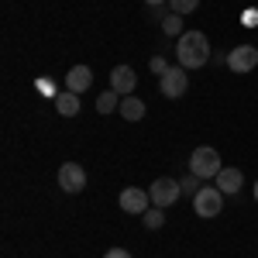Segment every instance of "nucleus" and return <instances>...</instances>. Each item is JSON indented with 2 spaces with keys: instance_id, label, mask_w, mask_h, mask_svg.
I'll use <instances>...</instances> for the list:
<instances>
[{
  "instance_id": "nucleus-12",
  "label": "nucleus",
  "mask_w": 258,
  "mask_h": 258,
  "mask_svg": "<svg viewBox=\"0 0 258 258\" xmlns=\"http://www.w3.org/2000/svg\"><path fill=\"white\" fill-rule=\"evenodd\" d=\"M55 110H59L62 117H76L80 114V93H73V90H66L55 97Z\"/></svg>"
},
{
  "instance_id": "nucleus-22",
  "label": "nucleus",
  "mask_w": 258,
  "mask_h": 258,
  "mask_svg": "<svg viewBox=\"0 0 258 258\" xmlns=\"http://www.w3.org/2000/svg\"><path fill=\"white\" fill-rule=\"evenodd\" d=\"M255 200H258V182H255Z\"/></svg>"
},
{
  "instance_id": "nucleus-3",
  "label": "nucleus",
  "mask_w": 258,
  "mask_h": 258,
  "mask_svg": "<svg viewBox=\"0 0 258 258\" xmlns=\"http://www.w3.org/2000/svg\"><path fill=\"white\" fill-rule=\"evenodd\" d=\"M220 207H224V193H220L217 186H203L197 197H193V210H197V217H203V220L217 217Z\"/></svg>"
},
{
  "instance_id": "nucleus-6",
  "label": "nucleus",
  "mask_w": 258,
  "mask_h": 258,
  "mask_svg": "<svg viewBox=\"0 0 258 258\" xmlns=\"http://www.w3.org/2000/svg\"><path fill=\"white\" fill-rule=\"evenodd\" d=\"M258 66V48L255 45H238L227 52V69L231 73H251Z\"/></svg>"
},
{
  "instance_id": "nucleus-15",
  "label": "nucleus",
  "mask_w": 258,
  "mask_h": 258,
  "mask_svg": "<svg viewBox=\"0 0 258 258\" xmlns=\"http://www.w3.org/2000/svg\"><path fill=\"white\" fill-rule=\"evenodd\" d=\"M141 224H145L148 231H159L162 224H165V214H162V207H155V210H145V214H141Z\"/></svg>"
},
{
  "instance_id": "nucleus-9",
  "label": "nucleus",
  "mask_w": 258,
  "mask_h": 258,
  "mask_svg": "<svg viewBox=\"0 0 258 258\" xmlns=\"http://www.w3.org/2000/svg\"><path fill=\"white\" fill-rule=\"evenodd\" d=\"M117 203H120V210H124V214H145V210H148V203H152V197H148L145 189H135V186H127V189L120 193Z\"/></svg>"
},
{
  "instance_id": "nucleus-7",
  "label": "nucleus",
  "mask_w": 258,
  "mask_h": 258,
  "mask_svg": "<svg viewBox=\"0 0 258 258\" xmlns=\"http://www.w3.org/2000/svg\"><path fill=\"white\" fill-rule=\"evenodd\" d=\"M59 186L66 193H83L86 189V169L76 162H62L59 165Z\"/></svg>"
},
{
  "instance_id": "nucleus-14",
  "label": "nucleus",
  "mask_w": 258,
  "mask_h": 258,
  "mask_svg": "<svg viewBox=\"0 0 258 258\" xmlns=\"http://www.w3.org/2000/svg\"><path fill=\"white\" fill-rule=\"evenodd\" d=\"M117 107H120V93H117V90L100 93V100H97V110H100V114H110V110H117Z\"/></svg>"
},
{
  "instance_id": "nucleus-1",
  "label": "nucleus",
  "mask_w": 258,
  "mask_h": 258,
  "mask_svg": "<svg viewBox=\"0 0 258 258\" xmlns=\"http://www.w3.org/2000/svg\"><path fill=\"white\" fill-rule=\"evenodd\" d=\"M176 59L182 69H200L210 62V41L203 31H182L176 41Z\"/></svg>"
},
{
  "instance_id": "nucleus-2",
  "label": "nucleus",
  "mask_w": 258,
  "mask_h": 258,
  "mask_svg": "<svg viewBox=\"0 0 258 258\" xmlns=\"http://www.w3.org/2000/svg\"><path fill=\"white\" fill-rule=\"evenodd\" d=\"M224 169L220 165V155H217V148H197L193 155H189V172L200 179H217V172Z\"/></svg>"
},
{
  "instance_id": "nucleus-11",
  "label": "nucleus",
  "mask_w": 258,
  "mask_h": 258,
  "mask_svg": "<svg viewBox=\"0 0 258 258\" xmlns=\"http://www.w3.org/2000/svg\"><path fill=\"white\" fill-rule=\"evenodd\" d=\"M90 83H93V73H90V66H73V69L66 73V90H73V93H83V90H90Z\"/></svg>"
},
{
  "instance_id": "nucleus-8",
  "label": "nucleus",
  "mask_w": 258,
  "mask_h": 258,
  "mask_svg": "<svg viewBox=\"0 0 258 258\" xmlns=\"http://www.w3.org/2000/svg\"><path fill=\"white\" fill-rule=\"evenodd\" d=\"M135 86H138V76H135L131 66H114L110 69V90H117L120 97H131Z\"/></svg>"
},
{
  "instance_id": "nucleus-19",
  "label": "nucleus",
  "mask_w": 258,
  "mask_h": 258,
  "mask_svg": "<svg viewBox=\"0 0 258 258\" xmlns=\"http://www.w3.org/2000/svg\"><path fill=\"white\" fill-rule=\"evenodd\" d=\"M148 66H152V73H155V76H165V73H169V69H172V66H169V62L162 59V55H155V59L148 62Z\"/></svg>"
},
{
  "instance_id": "nucleus-13",
  "label": "nucleus",
  "mask_w": 258,
  "mask_h": 258,
  "mask_svg": "<svg viewBox=\"0 0 258 258\" xmlns=\"http://www.w3.org/2000/svg\"><path fill=\"white\" fill-rule=\"evenodd\" d=\"M117 110H120V117H124V120H141V117H145V103H141L135 93H131V97H120Z\"/></svg>"
},
{
  "instance_id": "nucleus-17",
  "label": "nucleus",
  "mask_w": 258,
  "mask_h": 258,
  "mask_svg": "<svg viewBox=\"0 0 258 258\" xmlns=\"http://www.w3.org/2000/svg\"><path fill=\"white\" fill-rule=\"evenodd\" d=\"M197 7H200V0H169V11H172V14H182V18L193 14Z\"/></svg>"
},
{
  "instance_id": "nucleus-18",
  "label": "nucleus",
  "mask_w": 258,
  "mask_h": 258,
  "mask_svg": "<svg viewBox=\"0 0 258 258\" xmlns=\"http://www.w3.org/2000/svg\"><path fill=\"white\" fill-rule=\"evenodd\" d=\"M179 186H182V193H186V197H197L200 189H203V186H200V176H193V172H189V176L182 179Z\"/></svg>"
},
{
  "instance_id": "nucleus-20",
  "label": "nucleus",
  "mask_w": 258,
  "mask_h": 258,
  "mask_svg": "<svg viewBox=\"0 0 258 258\" xmlns=\"http://www.w3.org/2000/svg\"><path fill=\"white\" fill-rule=\"evenodd\" d=\"M103 258H131V251H127V248H110Z\"/></svg>"
},
{
  "instance_id": "nucleus-21",
  "label": "nucleus",
  "mask_w": 258,
  "mask_h": 258,
  "mask_svg": "<svg viewBox=\"0 0 258 258\" xmlns=\"http://www.w3.org/2000/svg\"><path fill=\"white\" fill-rule=\"evenodd\" d=\"M145 4H148V7H165L169 0H145Z\"/></svg>"
},
{
  "instance_id": "nucleus-16",
  "label": "nucleus",
  "mask_w": 258,
  "mask_h": 258,
  "mask_svg": "<svg viewBox=\"0 0 258 258\" xmlns=\"http://www.w3.org/2000/svg\"><path fill=\"white\" fill-rule=\"evenodd\" d=\"M162 31L172 35V38H179V35H182V14H172V11H169V18L162 21Z\"/></svg>"
},
{
  "instance_id": "nucleus-5",
  "label": "nucleus",
  "mask_w": 258,
  "mask_h": 258,
  "mask_svg": "<svg viewBox=\"0 0 258 258\" xmlns=\"http://www.w3.org/2000/svg\"><path fill=\"white\" fill-rule=\"evenodd\" d=\"M186 86H189V76H186L182 66H172L165 76H159V90H162V97H169V100H179L186 93Z\"/></svg>"
},
{
  "instance_id": "nucleus-10",
  "label": "nucleus",
  "mask_w": 258,
  "mask_h": 258,
  "mask_svg": "<svg viewBox=\"0 0 258 258\" xmlns=\"http://www.w3.org/2000/svg\"><path fill=\"white\" fill-rule=\"evenodd\" d=\"M214 186H217L224 197H231V193H241V186H244V176H241V169H231V165H224L214 179Z\"/></svg>"
},
{
  "instance_id": "nucleus-4",
  "label": "nucleus",
  "mask_w": 258,
  "mask_h": 258,
  "mask_svg": "<svg viewBox=\"0 0 258 258\" xmlns=\"http://www.w3.org/2000/svg\"><path fill=\"white\" fill-rule=\"evenodd\" d=\"M148 197H152V203L155 207H172L179 197H182V186H179L176 179H169V176H159L155 182H152V189H148Z\"/></svg>"
}]
</instances>
